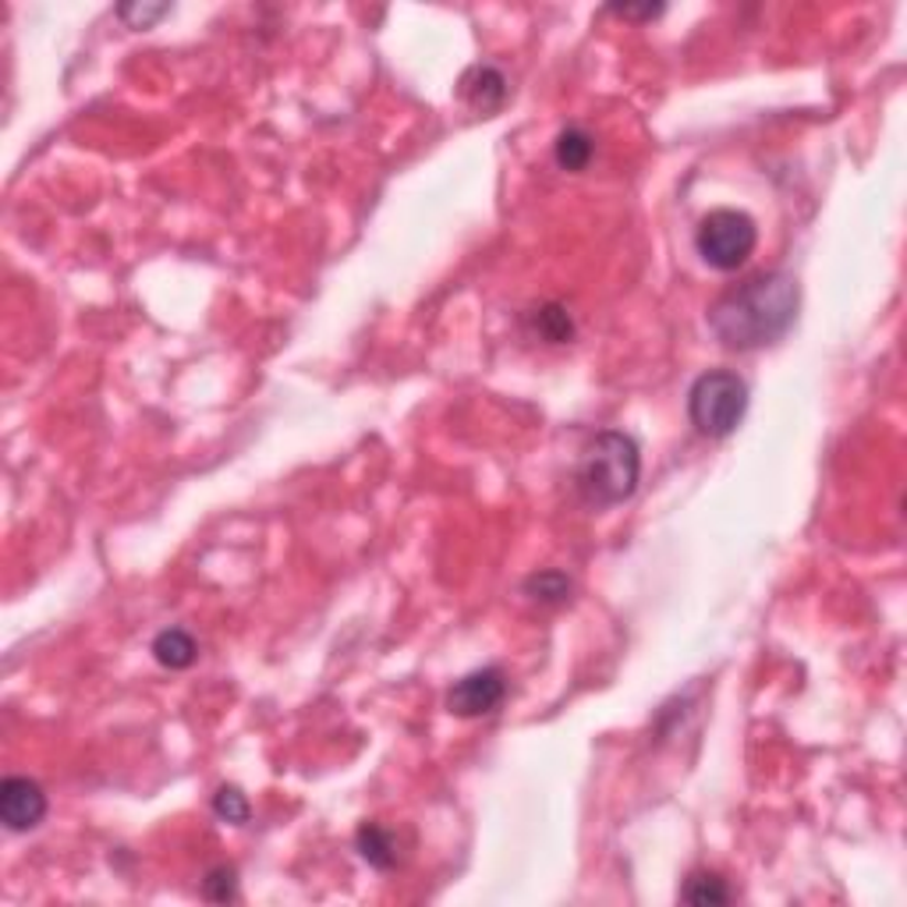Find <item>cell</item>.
Wrapping results in <instances>:
<instances>
[{
    "mask_svg": "<svg viewBox=\"0 0 907 907\" xmlns=\"http://www.w3.org/2000/svg\"><path fill=\"white\" fill-rule=\"evenodd\" d=\"M798 316V280L787 274H759L727 291L709 309V327L719 341L751 351L780 341Z\"/></svg>",
    "mask_w": 907,
    "mask_h": 907,
    "instance_id": "6da1fadb",
    "label": "cell"
},
{
    "mask_svg": "<svg viewBox=\"0 0 907 907\" xmlns=\"http://www.w3.org/2000/svg\"><path fill=\"white\" fill-rule=\"evenodd\" d=\"M638 479H642V453H638V444L628 433H617V429L599 433L596 440L585 447L575 472L581 500L596 511L625 503L638 490Z\"/></svg>",
    "mask_w": 907,
    "mask_h": 907,
    "instance_id": "7a4b0ae2",
    "label": "cell"
},
{
    "mask_svg": "<svg viewBox=\"0 0 907 907\" xmlns=\"http://www.w3.org/2000/svg\"><path fill=\"white\" fill-rule=\"evenodd\" d=\"M748 412V386L730 369H709L687 391V418L702 436L724 440Z\"/></svg>",
    "mask_w": 907,
    "mask_h": 907,
    "instance_id": "3957f363",
    "label": "cell"
},
{
    "mask_svg": "<svg viewBox=\"0 0 907 907\" xmlns=\"http://www.w3.org/2000/svg\"><path fill=\"white\" fill-rule=\"evenodd\" d=\"M755 245H759V227L745 210H713L702 216L695 231V248L698 256L713 266V270H741L751 259Z\"/></svg>",
    "mask_w": 907,
    "mask_h": 907,
    "instance_id": "277c9868",
    "label": "cell"
},
{
    "mask_svg": "<svg viewBox=\"0 0 907 907\" xmlns=\"http://www.w3.org/2000/svg\"><path fill=\"white\" fill-rule=\"evenodd\" d=\"M503 695H508V677H503V670L482 666V670H472V674H465L458 684L450 687L447 709L453 716H465V719L485 716L503 702Z\"/></svg>",
    "mask_w": 907,
    "mask_h": 907,
    "instance_id": "5b68a950",
    "label": "cell"
},
{
    "mask_svg": "<svg viewBox=\"0 0 907 907\" xmlns=\"http://www.w3.org/2000/svg\"><path fill=\"white\" fill-rule=\"evenodd\" d=\"M46 815V794L36 780L29 777H8L0 783V819L11 833L36 830Z\"/></svg>",
    "mask_w": 907,
    "mask_h": 907,
    "instance_id": "8992f818",
    "label": "cell"
},
{
    "mask_svg": "<svg viewBox=\"0 0 907 907\" xmlns=\"http://www.w3.org/2000/svg\"><path fill=\"white\" fill-rule=\"evenodd\" d=\"M458 93L472 110L493 114L503 107V99H508V78H503L493 64H476L472 72H465Z\"/></svg>",
    "mask_w": 907,
    "mask_h": 907,
    "instance_id": "52a82bcc",
    "label": "cell"
},
{
    "mask_svg": "<svg viewBox=\"0 0 907 907\" xmlns=\"http://www.w3.org/2000/svg\"><path fill=\"white\" fill-rule=\"evenodd\" d=\"M153 657L167 670H189L199 657V645L184 628H167L153 638Z\"/></svg>",
    "mask_w": 907,
    "mask_h": 907,
    "instance_id": "ba28073f",
    "label": "cell"
},
{
    "mask_svg": "<svg viewBox=\"0 0 907 907\" xmlns=\"http://www.w3.org/2000/svg\"><path fill=\"white\" fill-rule=\"evenodd\" d=\"M355 847L362 858L380 868V872H391L397 865V844H394V833L383 830L380 822H365V826L355 833Z\"/></svg>",
    "mask_w": 907,
    "mask_h": 907,
    "instance_id": "9c48e42d",
    "label": "cell"
},
{
    "mask_svg": "<svg viewBox=\"0 0 907 907\" xmlns=\"http://www.w3.org/2000/svg\"><path fill=\"white\" fill-rule=\"evenodd\" d=\"M529 323H532V330L540 333L546 344H567L570 338H575V319H570V312L564 306H557V301L535 306L529 312Z\"/></svg>",
    "mask_w": 907,
    "mask_h": 907,
    "instance_id": "30bf717a",
    "label": "cell"
},
{
    "mask_svg": "<svg viewBox=\"0 0 907 907\" xmlns=\"http://www.w3.org/2000/svg\"><path fill=\"white\" fill-rule=\"evenodd\" d=\"M596 153L593 136L585 128H564L557 136V146H553V157L564 167V171H585Z\"/></svg>",
    "mask_w": 907,
    "mask_h": 907,
    "instance_id": "8fae6325",
    "label": "cell"
},
{
    "mask_svg": "<svg viewBox=\"0 0 907 907\" xmlns=\"http://www.w3.org/2000/svg\"><path fill=\"white\" fill-rule=\"evenodd\" d=\"M681 900L698 904V907H716V904L730 900V889H727L724 879L716 876V872H692L684 889H681Z\"/></svg>",
    "mask_w": 907,
    "mask_h": 907,
    "instance_id": "7c38bea8",
    "label": "cell"
},
{
    "mask_svg": "<svg viewBox=\"0 0 907 907\" xmlns=\"http://www.w3.org/2000/svg\"><path fill=\"white\" fill-rule=\"evenodd\" d=\"M525 593L540 602H564L570 596V578L564 570H540L525 581Z\"/></svg>",
    "mask_w": 907,
    "mask_h": 907,
    "instance_id": "4fadbf2b",
    "label": "cell"
},
{
    "mask_svg": "<svg viewBox=\"0 0 907 907\" xmlns=\"http://www.w3.org/2000/svg\"><path fill=\"white\" fill-rule=\"evenodd\" d=\"M203 897L206 900H216V904H227L238 897V872H234L231 865H216L206 872V879H203Z\"/></svg>",
    "mask_w": 907,
    "mask_h": 907,
    "instance_id": "5bb4252c",
    "label": "cell"
},
{
    "mask_svg": "<svg viewBox=\"0 0 907 907\" xmlns=\"http://www.w3.org/2000/svg\"><path fill=\"white\" fill-rule=\"evenodd\" d=\"M213 812L221 815V819H227V822H234V826H242V822H248V798L238 791V787H221V791H216V798H213Z\"/></svg>",
    "mask_w": 907,
    "mask_h": 907,
    "instance_id": "9a60e30c",
    "label": "cell"
},
{
    "mask_svg": "<svg viewBox=\"0 0 907 907\" xmlns=\"http://www.w3.org/2000/svg\"><path fill=\"white\" fill-rule=\"evenodd\" d=\"M117 14L131 25V29H149L163 14H171V4H121Z\"/></svg>",
    "mask_w": 907,
    "mask_h": 907,
    "instance_id": "2e32d148",
    "label": "cell"
},
{
    "mask_svg": "<svg viewBox=\"0 0 907 907\" xmlns=\"http://www.w3.org/2000/svg\"><path fill=\"white\" fill-rule=\"evenodd\" d=\"M613 14H620V19H657V14H663V4H657V8H613Z\"/></svg>",
    "mask_w": 907,
    "mask_h": 907,
    "instance_id": "e0dca14e",
    "label": "cell"
}]
</instances>
